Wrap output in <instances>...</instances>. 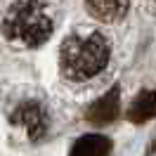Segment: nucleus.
Returning a JSON list of instances; mask_svg holds the SVG:
<instances>
[{
  "label": "nucleus",
  "instance_id": "nucleus-8",
  "mask_svg": "<svg viewBox=\"0 0 156 156\" xmlns=\"http://www.w3.org/2000/svg\"><path fill=\"white\" fill-rule=\"evenodd\" d=\"M154 151H156V140H154V142H151V147H149V151H147V156H151V154H154Z\"/></svg>",
  "mask_w": 156,
  "mask_h": 156
},
{
  "label": "nucleus",
  "instance_id": "nucleus-5",
  "mask_svg": "<svg viewBox=\"0 0 156 156\" xmlns=\"http://www.w3.org/2000/svg\"><path fill=\"white\" fill-rule=\"evenodd\" d=\"M88 12L99 21H118L126 17L130 0H85Z\"/></svg>",
  "mask_w": 156,
  "mask_h": 156
},
{
  "label": "nucleus",
  "instance_id": "nucleus-6",
  "mask_svg": "<svg viewBox=\"0 0 156 156\" xmlns=\"http://www.w3.org/2000/svg\"><path fill=\"white\" fill-rule=\"evenodd\" d=\"M156 116V90H142L128 109V118L133 123H142Z\"/></svg>",
  "mask_w": 156,
  "mask_h": 156
},
{
  "label": "nucleus",
  "instance_id": "nucleus-4",
  "mask_svg": "<svg viewBox=\"0 0 156 156\" xmlns=\"http://www.w3.org/2000/svg\"><path fill=\"white\" fill-rule=\"evenodd\" d=\"M118 99H121V90L111 88L104 97L97 99L88 109V121H92V123H111L118 116Z\"/></svg>",
  "mask_w": 156,
  "mask_h": 156
},
{
  "label": "nucleus",
  "instance_id": "nucleus-1",
  "mask_svg": "<svg viewBox=\"0 0 156 156\" xmlns=\"http://www.w3.org/2000/svg\"><path fill=\"white\" fill-rule=\"evenodd\" d=\"M109 59H111V43L99 29L92 26H80L71 31L59 50V69L64 78L73 83L102 73Z\"/></svg>",
  "mask_w": 156,
  "mask_h": 156
},
{
  "label": "nucleus",
  "instance_id": "nucleus-3",
  "mask_svg": "<svg viewBox=\"0 0 156 156\" xmlns=\"http://www.w3.org/2000/svg\"><path fill=\"white\" fill-rule=\"evenodd\" d=\"M12 123L21 126L31 140H40L48 133V114L40 102H24L12 111Z\"/></svg>",
  "mask_w": 156,
  "mask_h": 156
},
{
  "label": "nucleus",
  "instance_id": "nucleus-7",
  "mask_svg": "<svg viewBox=\"0 0 156 156\" xmlns=\"http://www.w3.org/2000/svg\"><path fill=\"white\" fill-rule=\"evenodd\" d=\"M109 151L111 142L104 135H83L73 144L71 156H109Z\"/></svg>",
  "mask_w": 156,
  "mask_h": 156
},
{
  "label": "nucleus",
  "instance_id": "nucleus-2",
  "mask_svg": "<svg viewBox=\"0 0 156 156\" xmlns=\"http://www.w3.org/2000/svg\"><path fill=\"white\" fill-rule=\"evenodd\" d=\"M57 12L50 0H14L2 19V33L12 45L38 48L52 36Z\"/></svg>",
  "mask_w": 156,
  "mask_h": 156
}]
</instances>
